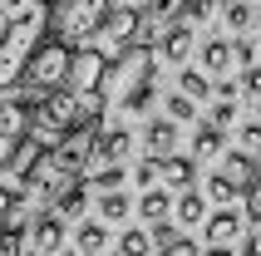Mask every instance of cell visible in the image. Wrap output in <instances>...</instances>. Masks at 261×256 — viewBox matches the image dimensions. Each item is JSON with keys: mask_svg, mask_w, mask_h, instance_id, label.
Masks as SVG:
<instances>
[{"mask_svg": "<svg viewBox=\"0 0 261 256\" xmlns=\"http://www.w3.org/2000/svg\"><path fill=\"white\" fill-rule=\"evenodd\" d=\"M49 20V0H0V94H15L25 84L35 55L55 40Z\"/></svg>", "mask_w": 261, "mask_h": 256, "instance_id": "cell-1", "label": "cell"}, {"mask_svg": "<svg viewBox=\"0 0 261 256\" xmlns=\"http://www.w3.org/2000/svg\"><path fill=\"white\" fill-rule=\"evenodd\" d=\"M94 143H99V123L69 133L55 148H40L30 158L25 177H20V197L25 202H49V212H55V202L84 183V168L94 163Z\"/></svg>", "mask_w": 261, "mask_h": 256, "instance_id": "cell-2", "label": "cell"}, {"mask_svg": "<svg viewBox=\"0 0 261 256\" xmlns=\"http://www.w3.org/2000/svg\"><path fill=\"white\" fill-rule=\"evenodd\" d=\"M49 10H55L49 35L69 49H89L114 20V0H49Z\"/></svg>", "mask_w": 261, "mask_h": 256, "instance_id": "cell-3", "label": "cell"}, {"mask_svg": "<svg viewBox=\"0 0 261 256\" xmlns=\"http://www.w3.org/2000/svg\"><path fill=\"white\" fill-rule=\"evenodd\" d=\"M30 138H35V99H25V94H0V172L20 158V148Z\"/></svg>", "mask_w": 261, "mask_h": 256, "instance_id": "cell-4", "label": "cell"}, {"mask_svg": "<svg viewBox=\"0 0 261 256\" xmlns=\"http://www.w3.org/2000/svg\"><path fill=\"white\" fill-rule=\"evenodd\" d=\"M69 74H74V49H69V44H59V40H49L40 55H35V64L25 69V84H20V89L40 99V94L69 89Z\"/></svg>", "mask_w": 261, "mask_h": 256, "instance_id": "cell-5", "label": "cell"}, {"mask_svg": "<svg viewBox=\"0 0 261 256\" xmlns=\"http://www.w3.org/2000/svg\"><path fill=\"white\" fill-rule=\"evenodd\" d=\"M25 246H30V256H55L64 246V217L59 212H35L25 222Z\"/></svg>", "mask_w": 261, "mask_h": 256, "instance_id": "cell-6", "label": "cell"}, {"mask_svg": "<svg viewBox=\"0 0 261 256\" xmlns=\"http://www.w3.org/2000/svg\"><path fill=\"white\" fill-rule=\"evenodd\" d=\"M143 158H153V163H173L177 153V123L173 118H153V123L143 128Z\"/></svg>", "mask_w": 261, "mask_h": 256, "instance_id": "cell-7", "label": "cell"}, {"mask_svg": "<svg viewBox=\"0 0 261 256\" xmlns=\"http://www.w3.org/2000/svg\"><path fill=\"white\" fill-rule=\"evenodd\" d=\"M133 148V133L123 123H114V128H99V143H94V163L99 168H114V163H123V153Z\"/></svg>", "mask_w": 261, "mask_h": 256, "instance_id": "cell-8", "label": "cell"}, {"mask_svg": "<svg viewBox=\"0 0 261 256\" xmlns=\"http://www.w3.org/2000/svg\"><path fill=\"white\" fill-rule=\"evenodd\" d=\"M242 222H247V212L217 207V217H207V246H212V251H217V246H237V237H242Z\"/></svg>", "mask_w": 261, "mask_h": 256, "instance_id": "cell-9", "label": "cell"}, {"mask_svg": "<svg viewBox=\"0 0 261 256\" xmlns=\"http://www.w3.org/2000/svg\"><path fill=\"white\" fill-rule=\"evenodd\" d=\"M138 30H143V10H133V5H123V10H114V20H109V30H103V40H114L118 49H128Z\"/></svg>", "mask_w": 261, "mask_h": 256, "instance_id": "cell-10", "label": "cell"}, {"mask_svg": "<svg viewBox=\"0 0 261 256\" xmlns=\"http://www.w3.org/2000/svg\"><path fill=\"white\" fill-rule=\"evenodd\" d=\"M192 55V30L188 25H168L163 30V40H158V59H168V64H177L182 69V59Z\"/></svg>", "mask_w": 261, "mask_h": 256, "instance_id": "cell-11", "label": "cell"}, {"mask_svg": "<svg viewBox=\"0 0 261 256\" xmlns=\"http://www.w3.org/2000/svg\"><path fill=\"white\" fill-rule=\"evenodd\" d=\"M217 172L237 187V192H242V187H251V183H256V172H261V168H256V158H247V153H227Z\"/></svg>", "mask_w": 261, "mask_h": 256, "instance_id": "cell-12", "label": "cell"}, {"mask_svg": "<svg viewBox=\"0 0 261 256\" xmlns=\"http://www.w3.org/2000/svg\"><path fill=\"white\" fill-rule=\"evenodd\" d=\"M227 148V133H222L212 118H197V133H192V158H217Z\"/></svg>", "mask_w": 261, "mask_h": 256, "instance_id": "cell-13", "label": "cell"}, {"mask_svg": "<svg viewBox=\"0 0 261 256\" xmlns=\"http://www.w3.org/2000/svg\"><path fill=\"white\" fill-rule=\"evenodd\" d=\"M232 64H237V55H232V44H227V40H207L202 44V74H207V79H222Z\"/></svg>", "mask_w": 261, "mask_h": 256, "instance_id": "cell-14", "label": "cell"}, {"mask_svg": "<svg viewBox=\"0 0 261 256\" xmlns=\"http://www.w3.org/2000/svg\"><path fill=\"white\" fill-rule=\"evenodd\" d=\"M74 246H79V256H103V246H109V227H103L99 217L84 222V227L74 232Z\"/></svg>", "mask_w": 261, "mask_h": 256, "instance_id": "cell-15", "label": "cell"}, {"mask_svg": "<svg viewBox=\"0 0 261 256\" xmlns=\"http://www.w3.org/2000/svg\"><path fill=\"white\" fill-rule=\"evenodd\" d=\"M173 207H177L173 192H163V187H153V192H143V197H138V217H148L153 227H158V222H168V212H173Z\"/></svg>", "mask_w": 261, "mask_h": 256, "instance_id": "cell-16", "label": "cell"}, {"mask_svg": "<svg viewBox=\"0 0 261 256\" xmlns=\"http://www.w3.org/2000/svg\"><path fill=\"white\" fill-rule=\"evenodd\" d=\"M163 177H168V187H173V192H188L192 177H197V158L182 153V158H173V163H163Z\"/></svg>", "mask_w": 261, "mask_h": 256, "instance_id": "cell-17", "label": "cell"}, {"mask_svg": "<svg viewBox=\"0 0 261 256\" xmlns=\"http://www.w3.org/2000/svg\"><path fill=\"white\" fill-rule=\"evenodd\" d=\"M123 114H143L148 104H153V79H138V74H133L128 84H123Z\"/></svg>", "mask_w": 261, "mask_h": 256, "instance_id": "cell-18", "label": "cell"}, {"mask_svg": "<svg viewBox=\"0 0 261 256\" xmlns=\"http://www.w3.org/2000/svg\"><path fill=\"white\" fill-rule=\"evenodd\" d=\"M128 212H133L128 192H99V222H103V227H109V222H123Z\"/></svg>", "mask_w": 261, "mask_h": 256, "instance_id": "cell-19", "label": "cell"}, {"mask_svg": "<svg viewBox=\"0 0 261 256\" xmlns=\"http://www.w3.org/2000/svg\"><path fill=\"white\" fill-rule=\"evenodd\" d=\"M173 212H177L182 227H197V222H207V197H202V192H182Z\"/></svg>", "mask_w": 261, "mask_h": 256, "instance_id": "cell-20", "label": "cell"}, {"mask_svg": "<svg viewBox=\"0 0 261 256\" xmlns=\"http://www.w3.org/2000/svg\"><path fill=\"white\" fill-rule=\"evenodd\" d=\"M177 89L197 104V99H207V94H212V79H207L202 69H188V64H182V69H177Z\"/></svg>", "mask_w": 261, "mask_h": 256, "instance_id": "cell-21", "label": "cell"}, {"mask_svg": "<svg viewBox=\"0 0 261 256\" xmlns=\"http://www.w3.org/2000/svg\"><path fill=\"white\" fill-rule=\"evenodd\" d=\"M148 251H153V232L128 227L123 237H118V256H148Z\"/></svg>", "mask_w": 261, "mask_h": 256, "instance_id": "cell-22", "label": "cell"}, {"mask_svg": "<svg viewBox=\"0 0 261 256\" xmlns=\"http://www.w3.org/2000/svg\"><path fill=\"white\" fill-rule=\"evenodd\" d=\"M237 153L261 158V118H247V123L237 128Z\"/></svg>", "mask_w": 261, "mask_h": 256, "instance_id": "cell-23", "label": "cell"}, {"mask_svg": "<svg viewBox=\"0 0 261 256\" xmlns=\"http://www.w3.org/2000/svg\"><path fill=\"white\" fill-rule=\"evenodd\" d=\"M251 15H256L251 0H227V25H232V30H251V25H256Z\"/></svg>", "mask_w": 261, "mask_h": 256, "instance_id": "cell-24", "label": "cell"}, {"mask_svg": "<svg viewBox=\"0 0 261 256\" xmlns=\"http://www.w3.org/2000/svg\"><path fill=\"white\" fill-rule=\"evenodd\" d=\"M84 207H89V187H84V183L74 187V192H64V197L55 202V212H59V217H79Z\"/></svg>", "mask_w": 261, "mask_h": 256, "instance_id": "cell-25", "label": "cell"}, {"mask_svg": "<svg viewBox=\"0 0 261 256\" xmlns=\"http://www.w3.org/2000/svg\"><path fill=\"white\" fill-rule=\"evenodd\" d=\"M168 118H173V123H192V118H197V104H192L188 94H168Z\"/></svg>", "mask_w": 261, "mask_h": 256, "instance_id": "cell-26", "label": "cell"}, {"mask_svg": "<svg viewBox=\"0 0 261 256\" xmlns=\"http://www.w3.org/2000/svg\"><path fill=\"white\" fill-rule=\"evenodd\" d=\"M207 15H212V0H188V5H182V10H177V25H202Z\"/></svg>", "mask_w": 261, "mask_h": 256, "instance_id": "cell-27", "label": "cell"}, {"mask_svg": "<svg viewBox=\"0 0 261 256\" xmlns=\"http://www.w3.org/2000/svg\"><path fill=\"white\" fill-rule=\"evenodd\" d=\"M123 177H128V172H123V168L114 163V168H99V177H94V187H99V192H118V187H123Z\"/></svg>", "mask_w": 261, "mask_h": 256, "instance_id": "cell-28", "label": "cell"}, {"mask_svg": "<svg viewBox=\"0 0 261 256\" xmlns=\"http://www.w3.org/2000/svg\"><path fill=\"white\" fill-rule=\"evenodd\" d=\"M207 197H212V202H232V197H237V187L227 183L222 172H212V177H207Z\"/></svg>", "mask_w": 261, "mask_h": 256, "instance_id": "cell-29", "label": "cell"}, {"mask_svg": "<svg viewBox=\"0 0 261 256\" xmlns=\"http://www.w3.org/2000/svg\"><path fill=\"white\" fill-rule=\"evenodd\" d=\"M247 222H256V232H261V172H256V183L247 187Z\"/></svg>", "mask_w": 261, "mask_h": 256, "instance_id": "cell-30", "label": "cell"}, {"mask_svg": "<svg viewBox=\"0 0 261 256\" xmlns=\"http://www.w3.org/2000/svg\"><path fill=\"white\" fill-rule=\"evenodd\" d=\"M20 246H25V227L0 232V256H20Z\"/></svg>", "mask_w": 261, "mask_h": 256, "instance_id": "cell-31", "label": "cell"}, {"mask_svg": "<svg viewBox=\"0 0 261 256\" xmlns=\"http://www.w3.org/2000/svg\"><path fill=\"white\" fill-rule=\"evenodd\" d=\"M158 172H163V163H153V158H143L133 177H138V187H143V192H153V177H158Z\"/></svg>", "mask_w": 261, "mask_h": 256, "instance_id": "cell-32", "label": "cell"}, {"mask_svg": "<svg viewBox=\"0 0 261 256\" xmlns=\"http://www.w3.org/2000/svg\"><path fill=\"white\" fill-rule=\"evenodd\" d=\"M232 118H237V99H222L217 109H212V123H217V128H227Z\"/></svg>", "mask_w": 261, "mask_h": 256, "instance_id": "cell-33", "label": "cell"}, {"mask_svg": "<svg viewBox=\"0 0 261 256\" xmlns=\"http://www.w3.org/2000/svg\"><path fill=\"white\" fill-rule=\"evenodd\" d=\"M232 55L251 69V64H256V44H251V40H232Z\"/></svg>", "mask_w": 261, "mask_h": 256, "instance_id": "cell-34", "label": "cell"}, {"mask_svg": "<svg viewBox=\"0 0 261 256\" xmlns=\"http://www.w3.org/2000/svg\"><path fill=\"white\" fill-rule=\"evenodd\" d=\"M242 89H247V94H256V99H261V59H256V64H251L247 74H242Z\"/></svg>", "mask_w": 261, "mask_h": 256, "instance_id": "cell-35", "label": "cell"}, {"mask_svg": "<svg viewBox=\"0 0 261 256\" xmlns=\"http://www.w3.org/2000/svg\"><path fill=\"white\" fill-rule=\"evenodd\" d=\"M158 256H197V246H192L188 237H177V242H173V246H163Z\"/></svg>", "mask_w": 261, "mask_h": 256, "instance_id": "cell-36", "label": "cell"}, {"mask_svg": "<svg viewBox=\"0 0 261 256\" xmlns=\"http://www.w3.org/2000/svg\"><path fill=\"white\" fill-rule=\"evenodd\" d=\"M153 242H158V246H173V242H177L173 222H158V227H153Z\"/></svg>", "mask_w": 261, "mask_h": 256, "instance_id": "cell-37", "label": "cell"}, {"mask_svg": "<svg viewBox=\"0 0 261 256\" xmlns=\"http://www.w3.org/2000/svg\"><path fill=\"white\" fill-rule=\"evenodd\" d=\"M242 256H261V232H256V237H251L247 246H242Z\"/></svg>", "mask_w": 261, "mask_h": 256, "instance_id": "cell-38", "label": "cell"}, {"mask_svg": "<svg viewBox=\"0 0 261 256\" xmlns=\"http://www.w3.org/2000/svg\"><path fill=\"white\" fill-rule=\"evenodd\" d=\"M207 256H242L237 246H217V251H207Z\"/></svg>", "mask_w": 261, "mask_h": 256, "instance_id": "cell-39", "label": "cell"}]
</instances>
